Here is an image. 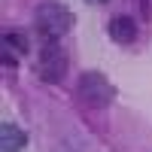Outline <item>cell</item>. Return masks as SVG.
<instances>
[{"label":"cell","mask_w":152,"mask_h":152,"mask_svg":"<svg viewBox=\"0 0 152 152\" xmlns=\"http://www.w3.org/2000/svg\"><path fill=\"white\" fill-rule=\"evenodd\" d=\"M73 24H76L73 9L61 0H43L34 12V31L43 43H61L73 31Z\"/></svg>","instance_id":"cell-1"},{"label":"cell","mask_w":152,"mask_h":152,"mask_svg":"<svg viewBox=\"0 0 152 152\" xmlns=\"http://www.w3.org/2000/svg\"><path fill=\"white\" fill-rule=\"evenodd\" d=\"M76 97L91 110H104L116 100V85L100 70H85L79 76V82H76Z\"/></svg>","instance_id":"cell-2"},{"label":"cell","mask_w":152,"mask_h":152,"mask_svg":"<svg viewBox=\"0 0 152 152\" xmlns=\"http://www.w3.org/2000/svg\"><path fill=\"white\" fill-rule=\"evenodd\" d=\"M70 67V58H67V49H61V43H43L40 52H37V79L46 82V85H58L61 79L67 76Z\"/></svg>","instance_id":"cell-3"},{"label":"cell","mask_w":152,"mask_h":152,"mask_svg":"<svg viewBox=\"0 0 152 152\" xmlns=\"http://www.w3.org/2000/svg\"><path fill=\"white\" fill-rule=\"evenodd\" d=\"M107 34H110V40L119 43V46H134L137 37H140V31H137V21H134L131 15H116V18H110Z\"/></svg>","instance_id":"cell-4"},{"label":"cell","mask_w":152,"mask_h":152,"mask_svg":"<svg viewBox=\"0 0 152 152\" xmlns=\"http://www.w3.org/2000/svg\"><path fill=\"white\" fill-rule=\"evenodd\" d=\"M28 134L12 122H0V152H24Z\"/></svg>","instance_id":"cell-5"},{"label":"cell","mask_w":152,"mask_h":152,"mask_svg":"<svg viewBox=\"0 0 152 152\" xmlns=\"http://www.w3.org/2000/svg\"><path fill=\"white\" fill-rule=\"evenodd\" d=\"M3 46L12 49L15 55H28L31 52V40H28V34H21V31H6L3 34Z\"/></svg>","instance_id":"cell-6"},{"label":"cell","mask_w":152,"mask_h":152,"mask_svg":"<svg viewBox=\"0 0 152 152\" xmlns=\"http://www.w3.org/2000/svg\"><path fill=\"white\" fill-rule=\"evenodd\" d=\"M3 67L6 70H15L18 67V55L12 52V49H6V46H3Z\"/></svg>","instance_id":"cell-7"},{"label":"cell","mask_w":152,"mask_h":152,"mask_svg":"<svg viewBox=\"0 0 152 152\" xmlns=\"http://www.w3.org/2000/svg\"><path fill=\"white\" fill-rule=\"evenodd\" d=\"M137 6H140L143 18H149V15H152V0H137Z\"/></svg>","instance_id":"cell-8"},{"label":"cell","mask_w":152,"mask_h":152,"mask_svg":"<svg viewBox=\"0 0 152 152\" xmlns=\"http://www.w3.org/2000/svg\"><path fill=\"white\" fill-rule=\"evenodd\" d=\"M85 3H91V6H104V3H110V0H85Z\"/></svg>","instance_id":"cell-9"},{"label":"cell","mask_w":152,"mask_h":152,"mask_svg":"<svg viewBox=\"0 0 152 152\" xmlns=\"http://www.w3.org/2000/svg\"><path fill=\"white\" fill-rule=\"evenodd\" d=\"M61 152H70V149H61Z\"/></svg>","instance_id":"cell-10"}]
</instances>
